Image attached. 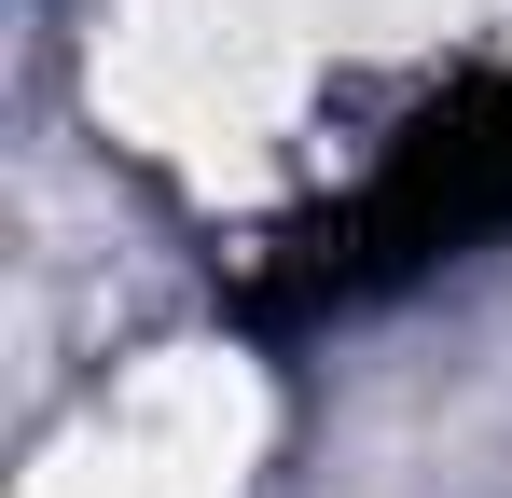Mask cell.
Returning a JSON list of instances; mask_svg holds the SVG:
<instances>
[{"label": "cell", "instance_id": "1", "mask_svg": "<svg viewBox=\"0 0 512 498\" xmlns=\"http://www.w3.org/2000/svg\"><path fill=\"white\" fill-rule=\"evenodd\" d=\"M485 236H512V70L429 97L305 236H277L250 263L236 319L250 332L346 319V305H388V291H416L429 263H457V249H485Z\"/></svg>", "mask_w": 512, "mask_h": 498}]
</instances>
